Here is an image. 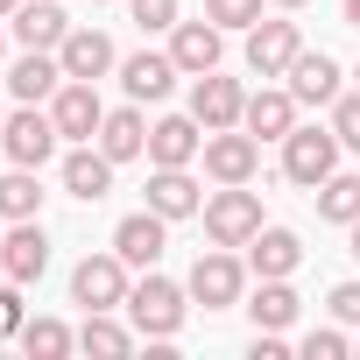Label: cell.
Masks as SVG:
<instances>
[{"instance_id":"28","label":"cell","mask_w":360,"mask_h":360,"mask_svg":"<svg viewBox=\"0 0 360 360\" xmlns=\"http://www.w3.org/2000/svg\"><path fill=\"white\" fill-rule=\"evenodd\" d=\"M311 198H318V219H332V226H353V219H360V176H353V169H332L325 184L311 191Z\"/></svg>"},{"instance_id":"20","label":"cell","mask_w":360,"mask_h":360,"mask_svg":"<svg viewBox=\"0 0 360 360\" xmlns=\"http://www.w3.org/2000/svg\"><path fill=\"white\" fill-rule=\"evenodd\" d=\"M240 127H248L255 141H283V134L297 127V92H290V85H276V78H262V92H248Z\"/></svg>"},{"instance_id":"39","label":"cell","mask_w":360,"mask_h":360,"mask_svg":"<svg viewBox=\"0 0 360 360\" xmlns=\"http://www.w3.org/2000/svg\"><path fill=\"white\" fill-rule=\"evenodd\" d=\"M269 8H283V15H297V8H304V0H269Z\"/></svg>"},{"instance_id":"25","label":"cell","mask_w":360,"mask_h":360,"mask_svg":"<svg viewBox=\"0 0 360 360\" xmlns=\"http://www.w3.org/2000/svg\"><path fill=\"white\" fill-rule=\"evenodd\" d=\"M248 269H255V276H297V269H304V240H297L290 226H262V233L248 240Z\"/></svg>"},{"instance_id":"42","label":"cell","mask_w":360,"mask_h":360,"mask_svg":"<svg viewBox=\"0 0 360 360\" xmlns=\"http://www.w3.org/2000/svg\"><path fill=\"white\" fill-rule=\"evenodd\" d=\"M353 85H360V64H353Z\"/></svg>"},{"instance_id":"14","label":"cell","mask_w":360,"mask_h":360,"mask_svg":"<svg viewBox=\"0 0 360 360\" xmlns=\"http://www.w3.org/2000/svg\"><path fill=\"white\" fill-rule=\"evenodd\" d=\"M169 57H176V71L184 78H205V71H219V57H226V29L219 22H176L169 29Z\"/></svg>"},{"instance_id":"40","label":"cell","mask_w":360,"mask_h":360,"mask_svg":"<svg viewBox=\"0 0 360 360\" xmlns=\"http://www.w3.org/2000/svg\"><path fill=\"white\" fill-rule=\"evenodd\" d=\"M15 8H22V0H0V22H8V15H15Z\"/></svg>"},{"instance_id":"18","label":"cell","mask_w":360,"mask_h":360,"mask_svg":"<svg viewBox=\"0 0 360 360\" xmlns=\"http://www.w3.org/2000/svg\"><path fill=\"white\" fill-rule=\"evenodd\" d=\"M346 71H339V57H325V50H297V64L283 71V85L297 92V106H332L346 85H339Z\"/></svg>"},{"instance_id":"41","label":"cell","mask_w":360,"mask_h":360,"mask_svg":"<svg viewBox=\"0 0 360 360\" xmlns=\"http://www.w3.org/2000/svg\"><path fill=\"white\" fill-rule=\"evenodd\" d=\"M0 57H8V22H0Z\"/></svg>"},{"instance_id":"44","label":"cell","mask_w":360,"mask_h":360,"mask_svg":"<svg viewBox=\"0 0 360 360\" xmlns=\"http://www.w3.org/2000/svg\"><path fill=\"white\" fill-rule=\"evenodd\" d=\"M353 353H360V346H353Z\"/></svg>"},{"instance_id":"21","label":"cell","mask_w":360,"mask_h":360,"mask_svg":"<svg viewBox=\"0 0 360 360\" xmlns=\"http://www.w3.org/2000/svg\"><path fill=\"white\" fill-rule=\"evenodd\" d=\"M184 78L176 71V57L169 50H134V57H120V92L141 106V99H169V85Z\"/></svg>"},{"instance_id":"32","label":"cell","mask_w":360,"mask_h":360,"mask_svg":"<svg viewBox=\"0 0 360 360\" xmlns=\"http://www.w3.org/2000/svg\"><path fill=\"white\" fill-rule=\"evenodd\" d=\"M262 8H269V0H205V22H219L226 36H233V29L248 36V29L262 22Z\"/></svg>"},{"instance_id":"13","label":"cell","mask_w":360,"mask_h":360,"mask_svg":"<svg viewBox=\"0 0 360 360\" xmlns=\"http://www.w3.org/2000/svg\"><path fill=\"white\" fill-rule=\"evenodd\" d=\"M148 212H162L169 226L205 212V184L191 176V162H176V169H162V162H155V169H148Z\"/></svg>"},{"instance_id":"43","label":"cell","mask_w":360,"mask_h":360,"mask_svg":"<svg viewBox=\"0 0 360 360\" xmlns=\"http://www.w3.org/2000/svg\"><path fill=\"white\" fill-rule=\"evenodd\" d=\"M0 127H8V113H0Z\"/></svg>"},{"instance_id":"3","label":"cell","mask_w":360,"mask_h":360,"mask_svg":"<svg viewBox=\"0 0 360 360\" xmlns=\"http://www.w3.org/2000/svg\"><path fill=\"white\" fill-rule=\"evenodd\" d=\"M339 155H346V141H339L332 127H304V120H297V127L283 134V176H290L297 191H318L325 176L339 169Z\"/></svg>"},{"instance_id":"5","label":"cell","mask_w":360,"mask_h":360,"mask_svg":"<svg viewBox=\"0 0 360 360\" xmlns=\"http://www.w3.org/2000/svg\"><path fill=\"white\" fill-rule=\"evenodd\" d=\"M127 290H134V269H127L113 248H106V255H85V262L71 269V304H78V311H120Z\"/></svg>"},{"instance_id":"17","label":"cell","mask_w":360,"mask_h":360,"mask_svg":"<svg viewBox=\"0 0 360 360\" xmlns=\"http://www.w3.org/2000/svg\"><path fill=\"white\" fill-rule=\"evenodd\" d=\"M198 155H205V120L198 113H162L148 127V162L176 169V162H198Z\"/></svg>"},{"instance_id":"30","label":"cell","mask_w":360,"mask_h":360,"mask_svg":"<svg viewBox=\"0 0 360 360\" xmlns=\"http://www.w3.org/2000/svg\"><path fill=\"white\" fill-rule=\"evenodd\" d=\"M127 15L141 36H169L176 22H184V0H127Z\"/></svg>"},{"instance_id":"36","label":"cell","mask_w":360,"mask_h":360,"mask_svg":"<svg viewBox=\"0 0 360 360\" xmlns=\"http://www.w3.org/2000/svg\"><path fill=\"white\" fill-rule=\"evenodd\" d=\"M297 346L283 339V332H255V360H290Z\"/></svg>"},{"instance_id":"8","label":"cell","mask_w":360,"mask_h":360,"mask_svg":"<svg viewBox=\"0 0 360 360\" xmlns=\"http://www.w3.org/2000/svg\"><path fill=\"white\" fill-rule=\"evenodd\" d=\"M297 50H304V29L276 8V22L262 15V22L248 29V50H240V57H248V71H255V78H283V71L297 64Z\"/></svg>"},{"instance_id":"26","label":"cell","mask_w":360,"mask_h":360,"mask_svg":"<svg viewBox=\"0 0 360 360\" xmlns=\"http://www.w3.org/2000/svg\"><path fill=\"white\" fill-rule=\"evenodd\" d=\"M134 325H120L113 311H85V325H78V353H99V360H127L134 353Z\"/></svg>"},{"instance_id":"1","label":"cell","mask_w":360,"mask_h":360,"mask_svg":"<svg viewBox=\"0 0 360 360\" xmlns=\"http://www.w3.org/2000/svg\"><path fill=\"white\" fill-rule=\"evenodd\" d=\"M127 325L141 332V339H155V346H169L176 332H184V311H191V290L184 283H169V276H155V269H141V283L127 290Z\"/></svg>"},{"instance_id":"19","label":"cell","mask_w":360,"mask_h":360,"mask_svg":"<svg viewBox=\"0 0 360 360\" xmlns=\"http://www.w3.org/2000/svg\"><path fill=\"white\" fill-rule=\"evenodd\" d=\"M191 113L205 120V134H212V127H240V113H248V92H240V78H226V71H205V78H191Z\"/></svg>"},{"instance_id":"16","label":"cell","mask_w":360,"mask_h":360,"mask_svg":"<svg viewBox=\"0 0 360 360\" xmlns=\"http://www.w3.org/2000/svg\"><path fill=\"white\" fill-rule=\"evenodd\" d=\"M162 248H169V219H162V212H148V205H141V212H127V219L113 226V255H120L127 269H155V262H162Z\"/></svg>"},{"instance_id":"2","label":"cell","mask_w":360,"mask_h":360,"mask_svg":"<svg viewBox=\"0 0 360 360\" xmlns=\"http://www.w3.org/2000/svg\"><path fill=\"white\" fill-rule=\"evenodd\" d=\"M248 255L240 248H205L198 262H191V304H205V311H233V304H248Z\"/></svg>"},{"instance_id":"31","label":"cell","mask_w":360,"mask_h":360,"mask_svg":"<svg viewBox=\"0 0 360 360\" xmlns=\"http://www.w3.org/2000/svg\"><path fill=\"white\" fill-rule=\"evenodd\" d=\"M297 353H304V360H346L353 339H346V325H311V332L297 339Z\"/></svg>"},{"instance_id":"35","label":"cell","mask_w":360,"mask_h":360,"mask_svg":"<svg viewBox=\"0 0 360 360\" xmlns=\"http://www.w3.org/2000/svg\"><path fill=\"white\" fill-rule=\"evenodd\" d=\"M325 311H332L339 325H353V332H360V276H353V283H339V290L325 297Z\"/></svg>"},{"instance_id":"6","label":"cell","mask_w":360,"mask_h":360,"mask_svg":"<svg viewBox=\"0 0 360 360\" xmlns=\"http://www.w3.org/2000/svg\"><path fill=\"white\" fill-rule=\"evenodd\" d=\"M0 148H8V162H22V169H43V162L64 148V134H57L50 106H15L8 127H0Z\"/></svg>"},{"instance_id":"27","label":"cell","mask_w":360,"mask_h":360,"mask_svg":"<svg viewBox=\"0 0 360 360\" xmlns=\"http://www.w3.org/2000/svg\"><path fill=\"white\" fill-rule=\"evenodd\" d=\"M43 169H22L8 162V176H0V219H43Z\"/></svg>"},{"instance_id":"12","label":"cell","mask_w":360,"mask_h":360,"mask_svg":"<svg viewBox=\"0 0 360 360\" xmlns=\"http://www.w3.org/2000/svg\"><path fill=\"white\" fill-rule=\"evenodd\" d=\"M50 120H57V134H64V141H92V134H99V120H106L99 85H92V78H64V85H57V99H50Z\"/></svg>"},{"instance_id":"10","label":"cell","mask_w":360,"mask_h":360,"mask_svg":"<svg viewBox=\"0 0 360 360\" xmlns=\"http://www.w3.org/2000/svg\"><path fill=\"white\" fill-rule=\"evenodd\" d=\"M43 269H50V233H43V219H8V233H0V276H15V283L29 290V283H43Z\"/></svg>"},{"instance_id":"7","label":"cell","mask_w":360,"mask_h":360,"mask_svg":"<svg viewBox=\"0 0 360 360\" xmlns=\"http://www.w3.org/2000/svg\"><path fill=\"white\" fill-rule=\"evenodd\" d=\"M198 162H205L212 184H255V176H262V141L248 127H212Z\"/></svg>"},{"instance_id":"37","label":"cell","mask_w":360,"mask_h":360,"mask_svg":"<svg viewBox=\"0 0 360 360\" xmlns=\"http://www.w3.org/2000/svg\"><path fill=\"white\" fill-rule=\"evenodd\" d=\"M339 15H346V29H360V0H339Z\"/></svg>"},{"instance_id":"24","label":"cell","mask_w":360,"mask_h":360,"mask_svg":"<svg viewBox=\"0 0 360 360\" xmlns=\"http://www.w3.org/2000/svg\"><path fill=\"white\" fill-rule=\"evenodd\" d=\"M113 162H134V155H148V120H141V106L127 99V106H106V120H99V134H92Z\"/></svg>"},{"instance_id":"9","label":"cell","mask_w":360,"mask_h":360,"mask_svg":"<svg viewBox=\"0 0 360 360\" xmlns=\"http://www.w3.org/2000/svg\"><path fill=\"white\" fill-rule=\"evenodd\" d=\"M113 155L99 148V141H71L64 148V169H57V184H64V198H78V205H99L106 191H113Z\"/></svg>"},{"instance_id":"33","label":"cell","mask_w":360,"mask_h":360,"mask_svg":"<svg viewBox=\"0 0 360 360\" xmlns=\"http://www.w3.org/2000/svg\"><path fill=\"white\" fill-rule=\"evenodd\" d=\"M332 134L360 155V92H339V99H332Z\"/></svg>"},{"instance_id":"15","label":"cell","mask_w":360,"mask_h":360,"mask_svg":"<svg viewBox=\"0 0 360 360\" xmlns=\"http://www.w3.org/2000/svg\"><path fill=\"white\" fill-rule=\"evenodd\" d=\"M57 85H64L57 50H22V57L8 64V99H15V106H50Z\"/></svg>"},{"instance_id":"34","label":"cell","mask_w":360,"mask_h":360,"mask_svg":"<svg viewBox=\"0 0 360 360\" xmlns=\"http://www.w3.org/2000/svg\"><path fill=\"white\" fill-rule=\"evenodd\" d=\"M22 325H29V304H22V283L8 276L0 283V339H22Z\"/></svg>"},{"instance_id":"38","label":"cell","mask_w":360,"mask_h":360,"mask_svg":"<svg viewBox=\"0 0 360 360\" xmlns=\"http://www.w3.org/2000/svg\"><path fill=\"white\" fill-rule=\"evenodd\" d=\"M346 255H353V262H360V219H353V226H346Z\"/></svg>"},{"instance_id":"29","label":"cell","mask_w":360,"mask_h":360,"mask_svg":"<svg viewBox=\"0 0 360 360\" xmlns=\"http://www.w3.org/2000/svg\"><path fill=\"white\" fill-rule=\"evenodd\" d=\"M71 346H78V332H71L64 318H29V325H22V353H29V360H64Z\"/></svg>"},{"instance_id":"11","label":"cell","mask_w":360,"mask_h":360,"mask_svg":"<svg viewBox=\"0 0 360 360\" xmlns=\"http://www.w3.org/2000/svg\"><path fill=\"white\" fill-rule=\"evenodd\" d=\"M57 64H64V78H106V71H120V50H113V36L106 29H92V22H71V36L57 43Z\"/></svg>"},{"instance_id":"4","label":"cell","mask_w":360,"mask_h":360,"mask_svg":"<svg viewBox=\"0 0 360 360\" xmlns=\"http://www.w3.org/2000/svg\"><path fill=\"white\" fill-rule=\"evenodd\" d=\"M198 219H205V240H212V248H248V240L269 226V219H262V198H255L248 184H219Z\"/></svg>"},{"instance_id":"22","label":"cell","mask_w":360,"mask_h":360,"mask_svg":"<svg viewBox=\"0 0 360 360\" xmlns=\"http://www.w3.org/2000/svg\"><path fill=\"white\" fill-rule=\"evenodd\" d=\"M8 36H15L22 50H57V43L71 36V15L57 8V0H22V8L8 15Z\"/></svg>"},{"instance_id":"23","label":"cell","mask_w":360,"mask_h":360,"mask_svg":"<svg viewBox=\"0 0 360 360\" xmlns=\"http://www.w3.org/2000/svg\"><path fill=\"white\" fill-rule=\"evenodd\" d=\"M297 311H304V297L290 290V276H255V290H248V318H255V332H290Z\"/></svg>"}]
</instances>
